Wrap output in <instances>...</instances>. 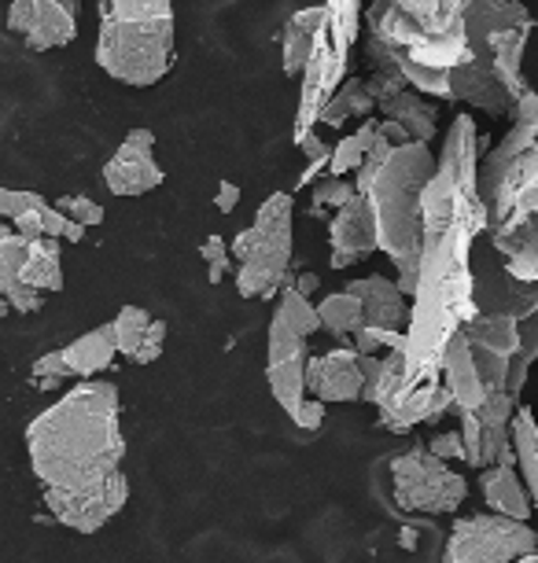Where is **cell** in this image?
<instances>
[{
  "label": "cell",
  "instance_id": "cell-1",
  "mask_svg": "<svg viewBox=\"0 0 538 563\" xmlns=\"http://www.w3.org/2000/svg\"><path fill=\"white\" fill-rule=\"evenodd\" d=\"M119 387L108 379H81L56 406L26 423L30 472L45 490L86 494L122 475L125 439L119 423Z\"/></svg>",
  "mask_w": 538,
  "mask_h": 563
},
{
  "label": "cell",
  "instance_id": "cell-2",
  "mask_svg": "<svg viewBox=\"0 0 538 563\" xmlns=\"http://www.w3.org/2000/svg\"><path fill=\"white\" fill-rule=\"evenodd\" d=\"M483 225L469 218L428 221L417 258V288L409 295L406 365L439 376L442 346L476 313L472 302V243Z\"/></svg>",
  "mask_w": 538,
  "mask_h": 563
},
{
  "label": "cell",
  "instance_id": "cell-3",
  "mask_svg": "<svg viewBox=\"0 0 538 563\" xmlns=\"http://www.w3.org/2000/svg\"><path fill=\"white\" fill-rule=\"evenodd\" d=\"M365 48L376 70L403 74L417 92L431 100H447L450 74L469 59V37L461 15L442 30L414 23L395 0H369L362 12Z\"/></svg>",
  "mask_w": 538,
  "mask_h": 563
},
{
  "label": "cell",
  "instance_id": "cell-4",
  "mask_svg": "<svg viewBox=\"0 0 538 563\" xmlns=\"http://www.w3.org/2000/svg\"><path fill=\"white\" fill-rule=\"evenodd\" d=\"M436 169V155L428 144L409 141L398 144L387 163L380 166L373 185L365 188L369 210L376 218V251H384L398 269V288L409 299L417 288V258L420 240H425V210H420V196Z\"/></svg>",
  "mask_w": 538,
  "mask_h": 563
},
{
  "label": "cell",
  "instance_id": "cell-5",
  "mask_svg": "<svg viewBox=\"0 0 538 563\" xmlns=\"http://www.w3.org/2000/svg\"><path fill=\"white\" fill-rule=\"evenodd\" d=\"M174 59V0H103L97 63L108 78L147 89L171 74Z\"/></svg>",
  "mask_w": 538,
  "mask_h": 563
},
{
  "label": "cell",
  "instance_id": "cell-6",
  "mask_svg": "<svg viewBox=\"0 0 538 563\" xmlns=\"http://www.w3.org/2000/svg\"><path fill=\"white\" fill-rule=\"evenodd\" d=\"M362 401L380 409V428L409 431L417 423H436L453 409V395L439 376L406 365V346L384 350V357H362Z\"/></svg>",
  "mask_w": 538,
  "mask_h": 563
},
{
  "label": "cell",
  "instance_id": "cell-7",
  "mask_svg": "<svg viewBox=\"0 0 538 563\" xmlns=\"http://www.w3.org/2000/svg\"><path fill=\"white\" fill-rule=\"evenodd\" d=\"M362 0H325V19L310 56L299 70V103H295V141L318 125L321 108L351 70V48L362 34Z\"/></svg>",
  "mask_w": 538,
  "mask_h": 563
},
{
  "label": "cell",
  "instance_id": "cell-8",
  "mask_svg": "<svg viewBox=\"0 0 538 563\" xmlns=\"http://www.w3.org/2000/svg\"><path fill=\"white\" fill-rule=\"evenodd\" d=\"M483 136L476 130L472 114H458L442 141V152L436 155V169H431L425 196H420V210L428 221H447V218H469L483 225L487 232V207L480 196V152Z\"/></svg>",
  "mask_w": 538,
  "mask_h": 563
},
{
  "label": "cell",
  "instance_id": "cell-9",
  "mask_svg": "<svg viewBox=\"0 0 538 563\" xmlns=\"http://www.w3.org/2000/svg\"><path fill=\"white\" fill-rule=\"evenodd\" d=\"M292 218L295 199L288 192H273L259 207L255 221L237 232V295L240 299H273L292 280Z\"/></svg>",
  "mask_w": 538,
  "mask_h": 563
},
{
  "label": "cell",
  "instance_id": "cell-10",
  "mask_svg": "<svg viewBox=\"0 0 538 563\" xmlns=\"http://www.w3.org/2000/svg\"><path fill=\"white\" fill-rule=\"evenodd\" d=\"M392 486H395V505L403 512H453L469 494V483L458 472L439 461L436 453L425 445H414L409 453L392 461Z\"/></svg>",
  "mask_w": 538,
  "mask_h": 563
},
{
  "label": "cell",
  "instance_id": "cell-11",
  "mask_svg": "<svg viewBox=\"0 0 538 563\" xmlns=\"http://www.w3.org/2000/svg\"><path fill=\"white\" fill-rule=\"evenodd\" d=\"M535 549V530L524 519L480 512L458 519L447 538V563H516Z\"/></svg>",
  "mask_w": 538,
  "mask_h": 563
},
{
  "label": "cell",
  "instance_id": "cell-12",
  "mask_svg": "<svg viewBox=\"0 0 538 563\" xmlns=\"http://www.w3.org/2000/svg\"><path fill=\"white\" fill-rule=\"evenodd\" d=\"M472 302H476V313H498L524 321L527 313L538 310V284L516 280L502 265L498 251L487 243L472 258Z\"/></svg>",
  "mask_w": 538,
  "mask_h": 563
},
{
  "label": "cell",
  "instance_id": "cell-13",
  "mask_svg": "<svg viewBox=\"0 0 538 563\" xmlns=\"http://www.w3.org/2000/svg\"><path fill=\"white\" fill-rule=\"evenodd\" d=\"M465 343L472 350V361H476V372L483 379V390L494 395V390H505V379H509V365L520 350V328H516L513 317H498V313H472L465 328H461Z\"/></svg>",
  "mask_w": 538,
  "mask_h": 563
},
{
  "label": "cell",
  "instance_id": "cell-14",
  "mask_svg": "<svg viewBox=\"0 0 538 563\" xmlns=\"http://www.w3.org/2000/svg\"><path fill=\"white\" fill-rule=\"evenodd\" d=\"M266 384L277 406L295 420L306 401V335L288 328L281 317L270 321L266 339Z\"/></svg>",
  "mask_w": 538,
  "mask_h": 563
},
{
  "label": "cell",
  "instance_id": "cell-15",
  "mask_svg": "<svg viewBox=\"0 0 538 563\" xmlns=\"http://www.w3.org/2000/svg\"><path fill=\"white\" fill-rule=\"evenodd\" d=\"M8 30L34 52L63 48L78 37V0H12Z\"/></svg>",
  "mask_w": 538,
  "mask_h": 563
},
{
  "label": "cell",
  "instance_id": "cell-16",
  "mask_svg": "<svg viewBox=\"0 0 538 563\" xmlns=\"http://www.w3.org/2000/svg\"><path fill=\"white\" fill-rule=\"evenodd\" d=\"M166 180L160 158H155V133L130 130L114 155L103 163V185L111 196H147Z\"/></svg>",
  "mask_w": 538,
  "mask_h": 563
},
{
  "label": "cell",
  "instance_id": "cell-17",
  "mask_svg": "<svg viewBox=\"0 0 538 563\" xmlns=\"http://www.w3.org/2000/svg\"><path fill=\"white\" fill-rule=\"evenodd\" d=\"M125 501H130V479L114 475L111 483H103L100 490H86V494H59V490H45V508L52 519L78 534H97L100 527H108L114 516L122 512Z\"/></svg>",
  "mask_w": 538,
  "mask_h": 563
},
{
  "label": "cell",
  "instance_id": "cell-18",
  "mask_svg": "<svg viewBox=\"0 0 538 563\" xmlns=\"http://www.w3.org/2000/svg\"><path fill=\"white\" fill-rule=\"evenodd\" d=\"M447 100H461V103H469V108L491 114V119H509L513 108H516V100L509 97V92H505V85L494 78L487 45L472 48L469 59L450 74Z\"/></svg>",
  "mask_w": 538,
  "mask_h": 563
},
{
  "label": "cell",
  "instance_id": "cell-19",
  "mask_svg": "<svg viewBox=\"0 0 538 563\" xmlns=\"http://www.w3.org/2000/svg\"><path fill=\"white\" fill-rule=\"evenodd\" d=\"M329 265L332 269H351L376 251V218L369 210L365 196H351L340 210L329 214Z\"/></svg>",
  "mask_w": 538,
  "mask_h": 563
},
{
  "label": "cell",
  "instance_id": "cell-20",
  "mask_svg": "<svg viewBox=\"0 0 538 563\" xmlns=\"http://www.w3.org/2000/svg\"><path fill=\"white\" fill-rule=\"evenodd\" d=\"M306 395L329 401L362 398V354L354 346H336L329 354L306 357Z\"/></svg>",
  "mask_w": 538,
  "mask_h": 563
},
{
  "label": "cell",
  "instance_id": "cell-21",
  "mask_svg": "<svg viewBox=\"0 0 538 563\" xmlns=\"http://www.w3.org/2000/svg\"><path fill=\"white\" fill-rule=\"evenodd\" d=\"M111 332L119 354L130 357L133 365H152L166 346V321H155L144 306H122L119 317L111 321Z\"/></svg>",
  "mask_w": 538,
  "mask_h": 563
},
{
  "label": "cell",
  "instance_id": "cell-22",
  "mask_svg": "<svg viewBox=\"0 0 538 563\" xmlns=\"http://www.w3.org/2000/svg\"><path fill=\"white\" fill-rule=\"evenodd\" d=\"M347 291L358 295V302H362V313H365V324H376V328H398V332H406L409 324V299L403 295L395 280H387V276H358V280L347 284Z\"/></svg>",
  "mask_w": 538,
  "mask_h": 563
},
{
  "label": "cell",
  "instance_id": "cell-23",
  "mask_svg": "<svg viewBox=\"0 0 538 563\" xmlns=\"http://www.w3.org/2000/svg\"><path fill=\"white\" fill-rule=\"evenodd\" d=\"M439 379H442V387L453 395V409H480L483 401H487V390H483L476 361H472V350H469L461 332L442 346Z\"/></svg>",
  "mask_w": 538,
  "mask_h": 563
},
{
  "label": "cell",
  "instance_id": "cell-24",
  "mask_svg": "<svg viewBox=\"0 0 538 563\" xmlns=\"http://www.w3.org/2000/svg\"><path fill=\"white\" fill-rule=\"evenodd\" d=\"M376 111L384 114V119L403 125V130L409 133V141L428 144L431 136L439 133V103L431 97H425V92H417L414 85L392 92V97H380Z\"/></svg>",
  "mask_w": 538,
  "mask_h": 563
},
{
  "label": "cell",
  "instance_id": "cell-25",
  "mask_svg": "<svg viewBox=\"0 0 538 563\" xmlns=\"http://www.w3.org/2000/svg\"><path fill=\"white\" fill-rule=\"evenodd\" d=\"M535 34V23H520V26H505L498 34L487 37V52H491V67H494V78L505 85L513 100H520L527 92V81H524V52H527V41Z\"/></svg>",
  "mask_w": 538,
  "mask_h": 563
},
{
  "label": "cell",
  "instance_id": "cell-26",
  "mask_svg": "<svg viewBox=\"0 0 538 563\" xmlns=\"http://www.w3.org/2000/svg\"><path fill=\"white\" fill-rule=\"evenodd\" d=\"M461 23H465L469 48H483L491 34H498L505 26L535 23V15L520 0H469L465 12H461Z\"/></svg>",
  "mask_w": 538,
  "mask_h": 563
},
{
  "label": "cell",
  "instance_id": "cell-27",
  "mask_svg": "<svg viewBox=\"0 0 538 563\" xmlns=\"http://www.w3.org/2000/svg\"><path fill=\"white\" fill-rule=\"evenodd\" d=\"M480 490H483V505L498 516H509V519H524L531 516V497H527V486L524 479L516 475V467L509 464H487L480 467Z\"/></svg>",
  "mask_w": 538,
  "mask_h": 563
},
{
  "label": "cell",
  "instance_id": "cell-28",
  "mask_svg": "<svg viewBox=\"0 0 538 563\" xmlns=\"http://www.w3.org/2000/svg\"><path fill=\"white\" fill-rule=\"evenodd\" d=\"M487 243L498 251L502 265L516 280L538 284V214L513 225L509 232H502V236H487Z\"/></svg>",
  "mask_w": 538,
  "mask_h": 563
},
{
  "label": "cell",
  "instance_id": "cell-29",
  "mask_svg": "<svg viewBox=\"0 0 538 563\" xmlns=\"http://www.w3.org/2000/svg\"><path fill=\"white\" fill-rule=\"evenodd\" d=\"M321 19H325V4H310V8H299L284 19L281 26V70L284 78H299L306 56H310L314 41H318V30H321Z\"/></svg>",
  "mask_w": 538,
  "mask_h": 563
},
{
  "label": "cell",
  "instance_id": "cell-30",
  "mask_svg": "<svg viewBox=\"0 0 538 563\" xmlns=\"http://www.w3.org/2000/svg\"><path fill=\"white\" fill-rule=\"evenodd\" d=\"M63 361H67L70 376L74 379H92L100 376L103 368H111V361L119 357V346H114V332H111V321L92 328V332L78 335L74 343H67L59 350Z\"/></svg>",
  "mask_w": 538,
  "mask_h": 563
},
{
  "label": "cell",
  "instance_id": "cell-31",
  "mask_svg": "<svg viewBox=\"0 0 538 563\" xmlns=\"http://www.w3.org/2000/svg\"><path fill=\"white\" fill-rule=\"evenodd\" d=\"M19 280H23L26 288L41 291V295L63 291V247H59V240H48V236L30 240L23 269H19Z\"/></svg>",
  "mask_w": 538,
  "mask_h": 563
},
{
  "label": "cell",
  "instance_id": "cell-32",
  "mask_svg": "<svg viewBox=\"0 0 538 563\" xmlns=\"http://www.w3.org/2000/svg\"><path fill=\"white\" fill-rule=\"evenodd\" d=\"M373 111H376V103H373V97H369L365 81L362 78H343V85L332 92L329 103L321 108L318 125H325V130H343V125L351 122V119L362 122Z\"/></svg>",
  "mask_w": 538,
  "mask_h": 563
},
{
  "label": "cell",
  "instance_id": "cell-33",
  "mask_svg": "<svg viewBox=\"0 0 538 563\" xmlns=\"http://www.w3.org/2000/svg\"><path fill=\"white\" fill-rule=\"evenodd\" d=\"M509 439H513V450H516V464H520V472H524L527 497H531V505L538 508V420L527 406H520L513 412Z\"/></svg>",
  "mask_w": 538,
  "mask_h": 563
},
{
  "label": "cell",
  "instance_id": "cell-34",
  "mask_svg": "<svg viewBox=\"0 0 538 563\" xmlns=\"http://www.w3.org/2000/svg\"><path fill=\"white\" fill-rule=\"evenodd\" d=\"M318 313H321V328L332 335H354L358 328L365 324V313H362V302H358L354 291H336V295H325L318 302Z\"/></svg>",
  "mask_w": 538,
  "mask_h": 563
},
{
  "label": "cell",
  "instance_id": "cell-35",
  "mask_svg": "<svg viewBox=\"0 0 538 563\" xmlns=\"http://www.w3.org/2000/svg\"><path fill=\"white\" fill-rule=\"evenodd\" d=\"M376 141V122L373 119H362V125H358L354 133H347L336 141L332 147V158H329V177H347L354 174L358 166H362L365 152L373 147Z\"/></svg>",
  "mask_w": 538,
  "mask_h": 563
},
{
  "label": "cell",
  "instance_id": "cell-36",
  "mask_svg": "<svg viewBox=\"0 0 538 563\" xmlns=\"http://www.w3.org/2000/svg\"><path fill=\"white\" fill-rule=\"evenodd\" d=\"M273 317H281L284 324L295 328V332L306 335V339L321 332V313H318V306L306 299L303 291H295L292 284H284V288L277 291V310H273Z\"/></svg>",
  "mask_w": 538,
  "mask_h": 563
},
{
  "label": "cell",
  "instance_id": "cell-37",
  "mask_svg": "<svg viewBox=\"0 0 538 563\" xmlns=\"http://www.w3.org/2000/svg\"><path fill=\"white\" fill-rule=\"evenodd\" d=\"M520 328V350H516L513 365H509V379H505V390H509L513 398H520V390L527 384V368L538 361V310H531L524 317V321H516Z\"/></svg>",
  "mask_w": 538,
  "mask_h": 563
},
{
  "label": "cell",
  "instance_id": "cell-38",
  "mask_svg": "<svg viewBox=\"0 0 538 563\" xmlns=\"http://www.w3.org/2000/svg\"><path fill=\"white\" fill-rule=\"evenodd\" d=\"M403 12L414 19V23L428 26V30H442L447 23H453L461 12H465L469 0H395Z\"/></svg>",
  "mask_w": 538,
  "mask_h": 563
},
{
  "label": "cell",
  "instance_id": "cell-39",
  "mask_svg": "<svg viewBox=\"0 0 538 563\" xmlns=\"http://www.w3.org/2000/svg\"><path fill=\"white\" fill-rule=\"evenodd\" d=\"M310 196H314V203H310V210L314 214H332V210H340L347 199L354 196V180H343V177H318L310 185Z\"/></svg>",
  "mask_w": 538,
  "mask_h": 563
},
{
  "label": "cell",
  "instance_id": "cell-40",
  "mask_svg": "<svg viewBox=\"0 0 538 563\" xmlns=\"http://www.w3.org/2000/svg\"><path fill=\"white\" fill-rule=\"evenodd\" d=\"M295 147L306 155V169H303V177H299V188H310L314 180L329 174V158H332V147L321 141L318 130H310V133H303L299 141H295Z\"/></svg>",
  "mask_w": 538,
  "mask_h": 563
},
{
  "label": "cell",
  "instance_id": "cell-41",
  "mask_svg": "<svg viewBox=\"0 0 538 563\" xmlns=\"http://www.w3.org/2000/svg\"><path fill=\"white\" fill-rule=\"evenodd\" d=\"M26 243L30 240L19 236L15 229L0 232V295L19 280V269H23V258H26Z\"/></svg>",
  "mask_w": 538,
  "mask_h": 563
},
{
  "label": "cell",
  "instance_id": "cell-42",
  "mask_svg": "<svg viewBox=\"0 0 538 563\" xmlns=\"http://www.w3.org/2000/svg\"><path fill=\"white\" fill-rule=\"evenodd\" d=\"M351 343L358 354H380V350H395V346H406V332L398 328H376V324H362L358 332L351 335Z\"/></svg>",
  "mask_w": 538,
  "mask_h": 563
},
{
  "label": "cell",
  "instance_id": "cell-43",
  "mask_svg": "<svg viewBox=\"0 0 538 563\" xmlns=\"http://www.w3.org/2000/svg\"><path fill=\"white\" fill-rule=\"evenodd\" d=\"M67 379H74V376H70V368L59 350H48V354H41L34 365H30V384L41 390H56L59 384H67Z\"/></svg>",
  "mask_w": 538,
  "mask_h": 563
},
{
  "label": "cell",
  "instance_id": "cell-44",
  "mask_svg": "<svg viewBox=\"0 0 538 563\" xmlns=\"http://www.w3.org/2000/svg\"><path fill=\"white\" fill-rule=\"evenodd\" d=\"M395 147H398V144H392L384 133L376 130V141H373V147H369V152H365L362 166L354 169V192H358V196H365V188L373 185V177L380 174V166L387 163V155H392Z\"/></svg>",
  "mask_w": 538,
  "mask_h": 563
},
{
  "label": "cell",
  "instance_id": "cell-45",
  "mask_svg": "<svg viewBox=\"0 0 538 563\" xmlns=\"http://www.w3.org/2000/svg\"><path fill=\"white\" fill-rule=\"evenodd\" d=\"M56 210H63V214H67L70 221H78V225H86V229L103 225V207L97 203V199H89V196H81V192L59 196L56 199Z\"/></svg>",
  "mask_w": 538,
  "mask_h": 563
},
{
  "label": "cell",
  "instance_id": "cell-46",
  "mask_svg": "<svg viewBox=\"0 0 538 563\" xmlns=\"http://www.w3.org/2000/svg\"><path fill=\"white\" fill-rule=\"evenodd\" d=\"M204 262H207V280L210 284H221L229 276V265H233V251H229V243L221 236H207L204 240Z\"/></svg>",
  "mask_w": 538,
  "mask_h": 563
},
{
  "label": "cell",
  "instance_id": "cell-47",
  "mask_svg": "<svg viewBox=\"0 0 538 563\" xmlns=\"http://www.w3.org/2000/svg\"><path fill=\"white\" fill-rule=\"evenodd\" d=\"M41 203H48V199L34 192V188H0V218H8V221L26 214V210H34Z\"/></svg>",
  "mask_w": 538,
  "mask_h": 563
},
{
  "label": "cell",
  "instance_id": "cell-48",
  "mask_svg": "<svg viewBox=\"0 0 538 563\" xmlns=\"http://www.w3.org/2000/svg\"><path fill=\"white\" fill-rule=\"evenodd\" d=\"M8 306H12L15 313H37L41 310V302H45V295L41 291H34V288H26L23 280H15L12 288H8L4 295H0Z\"/></svg>",
  "mask_w": 538,
  "mask_h": 563
},
{
  "label": "cell",
  "instance_id": "cell-49",
  "mask_svg": "<svg viewBox=\"0 0 538 563\" xmlns=\"http://www.w3.org/2000/svg\"><path fill=\"white\" fill-rule=\"evenodd\" d=\"M428 450L439 456V461H465V442H461V431H439L436 439L428 442Z\"/></svg>",
  "mask_w": 538,
  "mask_h": 563
},
{
  "label": "cell",
  "instance_id": "cell-50",
  "mask_svg": "<svg viewBox=\"0 0 538 563\" xmlns=\"http://www.w3.org/2000/svg\"><path fill=\"white\" fill-rule=\"evenodd\" d=\"M292 423H295V428H303V431H318L325 423V401L321 398H306Z\"/></svg>",
  "mask_w": 538,
  "mask_h": 563
},
{
  "label": "cell",
  "instance_id": "cell-51",
  "mask_svg": "<svg viewBox=\"0 0 538 563\" xmlns=\"http://www.w3.org/2000/svg\"><path fill=\"white\" fill-rule=\"evenodd\" d=\"M240 203V188L233 185V180H218V196H215V207L221 210V214H233Z\"/></svg>",
  "mask_w": 538,
  "mask_h": 563
},
{
  "label": "cell",
  "instance_id": "cell-52",
  "mask_svg": "<svg viewBox=\"0 0 538 563\" xmlns=\"http://www.w3.org/2000/svg\"><path fill=\"white\" fill-rule=\"evenodd\" d=\"M288 284H292V288H295V291H303V295H306V299H310V295H314V291H318L321 276H314V273H299V276H292V280H288Z\"/></svg>",
  "mask_w": 538,
  "mask_h": 563
},
{
  "label": "cell",
  "instance_id": "cell-53",
  "mask_svg": "<svg viewBox=\"0 0 538 563\" xmlns=\"http://www.w3.org/2000/svg\"><path fill=\"white\" fill-rule=\"evenodd\" d=\"M516 563H538V552H535V549H531V552H524V556L516 560Z\"/></svg>",
  "mask_w": 538,
  "mask_h": 563
},
{
  "label": "cell",
  "instance_id": "cell-54",
  "mask_svg": "<svg viewBox=\"0 0 538 563\" xmlns=\"http://www.w3.org/2000/svg\"><path fill=\"white\" fill-rule=\"evenodd\" d=\"M535 147H538V125H535Z\"/></svg>",
  "mask_w": 538,
  "mask_h": 563
},
{
  "label": "cell",
  "instance_id": "cell-55",
  "mask_svg": "<svg viewBox=\"0 0 538 563\" xmlns=\"http://www.w3.org/2000/svg\"><path fill=\"white\" fill-rule=\"evenodd\" d=\"M535 552H538V534H535Z\"/></svg>",
  "mask_w": 538,
  "mask_h": 563
},
{
  "label": "cell",
  "instance_id": "cell-56",
  "mask_svg": "<svg viewBox=\"0 0 538 563\" xmlns=\"http://www.w3.org/2000/svg\"><path fill=\"white\" fill-rule=\"evenodd\" d=\"M0 232H8V229H4V225H0Z\"/></svg>",
  "mask_w": 538,
  "mask_h": 563
}]
</instances>
